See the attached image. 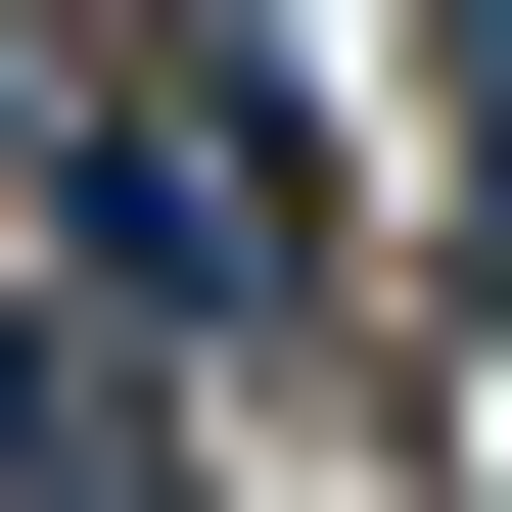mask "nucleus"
I'll return each instance as SVG.
<instances>
[{
    "mask_svg": "<svg viewBox=\"0 0 512 512\" xmlns=\"http://www.w3.org/2000/svg\"><path fill=\"white\" fill-rule=\"evenodd\" d=\"M47 280H94L140 373H233V326L326 280V140H280V47H94V94H47Z\"/></svg>",
    "mask_w": 512,
    "mask_h": 512,
    "instance_id": "nucleus-1",
    "label": "nucleus"
}]
</instances>
